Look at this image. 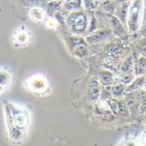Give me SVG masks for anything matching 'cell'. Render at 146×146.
Returning a JSON list of instances; mask_svg holds the SVG:
<instances>
[{
    "mask_svg": "<svg viewBox=\"0 0 146 146\" xmlns=\"http://www.w3.org/2000/svg\"><path fill=\"white\" fill-rule=\"evenodd\" d=\"M69 24L75 31H82L86 26L85 16L83 14H75L69 20Z\"/></svg>",
    "mask_w": 146,
    "mask_h": 146,
    "instance_id": "cell-1",
    "label": "cell"
},
{
    "mask_svg": "<svg viewBox=\"0 0 146 146\" xmlns=\"http://www.w3.org/2000/svg\"><path fill=\"white\" fill-rule=\"evenodd\" d=\"M99 85L96 81H92L89 84V96L92 100H97L100 96Z\"/></svg>",
    "mask_w": 146,
    "mask_h": 146,
    "instance_id": "cell-2",
    "label": "cell"
},
{
    "mask_svg": "<svg viewBox=\"0 0 146 146\" xmlns=\"http://www.w3.org/2000/svg\"><path fill=\"white\" fill-rule=\"evenodd\" d=\"M14 119H15L16 125L19 127H23L27 123L26 117L23 113H21L16 114L15 115V117H14Z\"/></svg>",
    "mask_w": 146,
    "mask_h": 146,
    "instance_id": "cell-3",
    "label": "cell"
},
{
    "mask_svg": "<svg viewBox=\"0 0 146 146\" xmlns=\"http://www.w3.org/2000/svg\"><path fill=\"white\" fill-rule=\"evenodd\" d=\"M31 82H32L31 88L35 89L36 90L39 89L42 90L46 87V82L42 81V79H35Z\"/></svg>",
    "mask_w": 146,
    "mask_h": 146,
    "instance_id": "cell-4",
    "label": "cell"
},
{
    "mask_svg": "<svg viewBox=\"0 0 146 146\" xmlns=\"http://www.w3.org/2000/svg\"><path fill=\"white\" fill-rule=\"evenodd\" d=\"M31 16L33 17V19L38 21L42 20L44 17V12L42 10L37 8L32 9L31 11Z\"/></svg>",
    "mask_w": 146,
    "mask_h": 146,
    "instance_id": "cell-5",
    "label": "cell"
},
{
    "mask_svg": "<svg viewBox=\"0 0 146 146\" xmlns=\"http://www.w3.org/2000/svg\"><path fill=\"white\" fill-rule=\"evenodd\" d=\"M101 81L104 85L109 84L111 82V76L109 73H104L101 76Z\"/></svg>",
    "mask_w": 146,
    "mask_h": 146,
    "instance_id": "cell-6",
    "label": "cell"
},
{
    "mask_svg": "<svg viewBox=\"0 0 146 146\" xmlns=\"http://www.w3.org/2000/svg\"><path fill=\"white\" fill-rule=\"evenodd\" d=\"M118 112L123 115H126L127 113V108L123 104L118 103Z\"/></svg>",
    "mask_w": 146,
    "mask_h": 146,
    "instance_id": "cell-7",
    "label": "cell"
},
{
    "mask_svg": "<svg viewBox=\"0 0 146 146\" xmlns=\"http://www.w3.org/2000/svg\"><path fill=\"white\" fill-rule=\"evenodd\" d=\"M121 51V49L118 46H115L112 47L110 50V53L112 56H116L117 54H119Z\"/></svg>",
    "mask_w": 146,
    "mask_h": 146,
    "instance_id": "cell-8",
    "label": "cell"
},
{
    "mask_svg": "<svg viewBox=\"0 0 146 146\" xmlns=\"http://www.w3.org/2000/svg\"><path fill=\"white\" fill-rule=\"evenodd\" d=\"M123 90V86L122 85H117L115 86L113 89V92L116 94H121Z\"/></svg>",
    "mask_w": 146,
    "mask_h": 146,
    "instance_id": "cell-9",
    "label": "cell"
},
{
    "mask_svg": "<svg viewBox=\"0 0 146 146\" xmlns=\"http://www.w3.org/2000/svg\"><path fill=\"white\" fill-rule=\"evenodd\" d=\"M131 68H132V63H131V61H128L123 66V70L125 72H128L131 70Z\"/></svg>",
    "mask_w": 146,
    "mask_h": 146,
    "instance_id": "cell-10",
    "label": "cell"
},
{
    "mask_svg": "<svg viewBox=\"0 0 146 146\" xmlns=\"http://www.w3.org/2000/svg\"><path fill=\"white\" fill-rule=\"evenodd\" d=\"M7 82V76L3 73H0V84H6Z\"/></svg>",
    "mask_w": 146,
    "mask_h": 146,
    "instance_id": "cell-11",
    "label": "cell"
},
{
    "mask_svg": "<svg viewBox=\"0 0 146 146\" xmlns=\"http://www.w3.org/2000/svg\"><path fill=\"white\" fill-rule=\"evenodd\" d=\"M110 105L113 111L116 113L117 110H118V104H117L115 100H112L110 102Z\"/></svg>",
    "mask_w": 146,
    "mask_h": 146,
    "instance_id": "cell-12",
    "label": "cell"
},
{
    "mask_svg": "<svg viewBox=\"0 0 146 146\" xmlns=\"http://www.w3.org/2000/svg\"><path fill=\"white\" fill-rule=\"evenodd\" d=\"M104 36V34H103V32H101V33H98V34H96V36H94L93 39L95 40H101L103 38Z\"/></svg>",
    "mask_w": 146,
    "mask_h": 146,
    "instance_id": "cell-13",
    "label": "cell"
},
{
    "mask_svg": "<svg viewBox=\"0 0 146 146\" xmlns=\"http://www.w3.org/2000/svg\"><path fill=\"white\" fill-rule=\"evenodd\" d=\"M50 6H51V9L56 11L60 8V4L59 3H52V4L50 5Z\"/></svg>",
    "mask_w": 146,
    "mask_h": 146,
    "instance_id": "cell-14",
    "label": "cell"
},
{
    "mask_svg": "<svg viewBox=\"0 0 146 146\" xmlns=\"http://www.w3.org/2000/svg\"><path fill=\"white\" fill-rule=\"evenodd\" d=\"M68 3L70 4L72 6L75 7L77 6L79 3L78 2V0H68Z\"/></svg>",
    "mask_w": 146,
    "mask_h": 146,
    "instance_id": "cell-15",
    "label": "cell"
},
{
    "mask_svg": "<svg viewBox=\"0 0 146 146\" xmlns=\"http://www.w3.org/2000/svg\"><path fill=\"white\" fill-rule=\"evenodd\" d=\"M141 110L142 112H144L146 111V102H144V103L142 104V105L141 106Z\"/></svg>",
    "mask_w": 146,
    "mask_h": 146,
    "instance_id": "cell-16",
    "label": "cell"
},
{
    "mask_svg": "<svg viewBox=\"0 0 146 146\" xmlns=\"http://www.w3.org/2000/svg\"><path fill=\"white\" fill-rule=\"evenodd\" d=\"M140 66L142 68H144L146 66V60L145 59H142L140 61Z\"/></svg>",
    "mask_w": 146,
    "mask_h": 146,
    "instance_id": "cell-17",
    "label": "cell"
},
{
    "mask_svg": "<svg viewBox=\"0 0 146 146\" xmlns=\"http://www.w3.org/2000/svg\"><path fill=\"white\" fill-rule=\"evenodd\" d=\"M126 104H127V105H128V106H132L134 104V101L133 100V99H129V100H128L127 101V102H126Z\"/></svg>",
    "mask_w": 146,
    "mask_h": 146,
    "instance_id": "cell-18",
    "label": "cell"
},
{
    "mask_svg": "<svg viewBox=\"0 0 146 146\" xmlns=\"http://www.w3.org/2000/svg\"><path fill=\"white\" fill-rule=\"evenodd\" d=\"M142 53H143L145 55H146V46H144L143 48H142Z\"/></svg>",
    "mask_w": 146,
    "mask_h": 146,
    "instance_id": "cell-19",
    "label": "cell"
},
{
    "mask_svg": "<svg viewBox=\"0 0 146 146\" xmlns=\"http://www.w3.org/2000/svg\"><path fill=\"white\" fill-rule=\"evenodd\" d=\"M145 87H146V82H145Z\"/></svg>",
    "mask_w": 146,
    "mask_h": 146,
    "instance_id": "cell-20",
    "label": "cell"
}]
</instances>
